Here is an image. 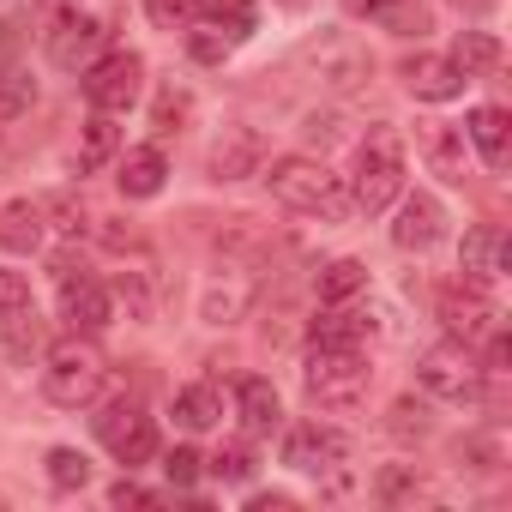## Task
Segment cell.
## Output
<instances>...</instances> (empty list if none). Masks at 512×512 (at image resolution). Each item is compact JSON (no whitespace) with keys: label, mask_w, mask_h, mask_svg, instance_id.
<instances>
[{"label":"cell","mask_w":512,"mask_h":512,"mask_svg":"<svg viewBox=\"0 0 512 512\" xmlns=\"http://www.w3.org/2000/svg\"><path fill=\"white\" fill-rule=\"evenodd\" d=\"M266 187L284 211H302V217H320V223H344V211H350V187L320 157H278L266 169Z\"/></svg>","instance_id":"1"},{"label":"cell","mask_w":512,"mask_h":512,"mask_svg":"<svg viewBox=\"0 0 512 512\" xmlns=\"http://www.w3.org/2000/svg\"><path fill=\"white\" fill-rule=\"evenodd\" d=\"M302 386H308L314 410H356L374 386V368H368L362 344H314L308 368H302Z\"/></svg>","instance_id":"2"},{"label":"cell","mask_w":512,"mask_h":512,"mask_svg":"<svg viewBox=\"0 0 512 512\" xmlns=\"http://www.w3.org/2000/svg\"><path fill=\"white\" fill-rule=\"evenodd\" d=\"M103 380H109V368H103V356H97V344H91L85 332L49 344V356H43V398H49V404L85 410V404L103 392Z\"/></svg>","instance_id":"3"},{"label":"cell","mask_w":512,"mask_h":512,"mask_svg":"<svg viewBox=\"0 0 512 512\" xmlns=\"http://www.w3.org/2000/svg\"><path fill=\"white\" fill-rule=\"evenodd\" d=\"M404 193V139L392 127H368V139L356 145V181H350V205H362L368 217L398 205Z\"/></svg>","instance_id":"4"},{"label":"cell","mask_w":512,"mask_h":512,"mask_svg":"<svg viewBox=\"0 0 512 512\" xmlns=\"http://www.w3.org/2000/svg\"><path fill=\"white\" fill-rule=\"evenodd\" d=\"M482 362L470 356V344H434V350H422L416 356V386L428 392V398H440V404H482Z\"/></svg>","instance_id":"5"},{"label":"cell","mask_w":512,"mask_h":512,"mask_svg":"<svg viewBox=\"0 0 512 512\" xmlns=\"http://www.w3.org/2000/svg\"><path fill=\"white\" fill-rule=\"evenodd\" d=\"M139 91H145V61L133 49H109L85 67V103L97 115H127L139 103Z\"/></svg>","instance_id":"6"},{"label":"cell","mask_w":512,"mask_h":512,"mask_svg":"<svg viewBox=\"0 0 512 512\" xmlns=\"http://www.w3.org/2000/svg\"><path fill=\"white\" fill-rule=\"evenodd\" d=\"M440 326H446L458 344H470V350H476V344L500 326V308H494L488 284H476V278L446 284V290H440Z\"/></svg>","instance_id":"7"},{"label":"cell","mask_w":512,"mask_h":512,"mask_svg":"<svg viewBox=\"0 0 512 512\" xmlns=\"http://www.w3.org/2000/svg\"><path fill=\"white\" fill-rule=\"evenodd\" d=\"M97 440L133 470V464H145V458H157V422L139 410V404H127V398H115L103 416H97Z\"/></svg>","instance_id":"8"},{"label":"cell","mask_w":512,"mask_h":512,"mask_svg":"<svg viewBox=\"0 0 512 512\" xmlns=\"http://www.w3.org/2000/svg\"><path fill=\"white\" fill-rule=\"evenodd\" d=\"M103 37H109V31H103L91 13H73V7H67V13H55V25L43 31V49H49V61H55L61 73H85V67L103 55Z\"/></svg>","instance_id":"9"},{"label":"cell","mask_w":512,"mask_h":512,"mask_svg":"<svg viewBox=\"0 0 512 512\" xmlns=\"http://www.w3.org/2000/svg\"><path fill=\"white\" fill-rule=\"evenodd\" d=\"M61 320H67L73 332H85V338H97V332L115 320V296H109V284L79 278L67 260H61Z\"/></svg>","instance_id":"10"},{"label":"cell","mask_w":512,"mask_h":512,"mask_svg":"<svg viewBox=\"0 0 512 512\" xmlns=\"http://www.w3.org/2000/svg\"><path fill=\"white\" fill-rule=\"evenodd\" d=\"M344 458H350V440L326 422H302V428L284 434V464L302 470V476H332Z\"/></svg>","instance_id":"11"},{"label":"cell","mask_w":512,"mask_h":512,"mask_svg":"<svg viewBox=\"0 0 512 512\" xmlns=\"http://www.w3.org/2000/svg\"><path fill=\"white\" fill-rule=\"evenodd\" d=\"M404 205H398V223H392V241L404 247V253H428L440 235H446V211H440V199L434 193H398Z\"/></svg>","instance_id":"12"},{"label":"cell","mask_w":512,"mask_h":512,"mask_svg":"<svg viewBox=\"0 0 512 512\" xmlns=\"http://www.w3.org/2000/svg\"><path fill=\"white\" fill-rule=\"evenodd\" d=\"M404 91L422 97V103H452L464 97V73L452 55H410L404 61Z\"/></svg>","instance_id":"13"},{"label":"cell","mask_w":512,"mask_h":512,"mask_svg":"<svg viewBox=\"0 0 512 512\" xmlns=\"http://www.w3.org/2000/svg\"><path fill=\"white\" fill-rule=\"evenodd\" d=\"M506 260H512V241H506L500 223H476V229L464 235V247H458V266H464V278H476V284H494V278L506 272Z\"/></svg>","instance_id":"14"},{"label":"cell","mask_w":512,"mask_h":512,"mask_svg":"<svg viewBox=\"0 0 512 512\" xmlns=\"http://www.w3.org/2000/svg\"><path fill=\"white\" fill-rule=\"evenodd\" d=\"M49 235V205L43 199H7L0 205V247L7 253H37Z\"/></svg>","instance_id":"15"},{"label":"cell","mask_w":512,"mask_h":512,"mask_svg":"<svg viewBox=\"0 0 512 512\" xmlns=\"http://www.w3.org/2000/svg\"><path fill=\"white\" fill-rule=\"evenodd\" d=\"M464 139L476 145V157H482L488 169H506V163H512V115H506L500 103H482V109H470V127H464Z\"/></svg>","instance_id":"16"},{"label":"cell","mask_w":512,"mask_h":512,"mask_svg":"<svg viewBox=\"0 0 512 512\" xmlns=\"http://www.w3.org/2000/svg\"><path fill=\"white\" fill-rule=\"evenodd\" d=\"M115 181H121V193H127V199H157V193H163V181H169V163H163V151H157V145H133V151L121 157Z\"/></svg>","instance_id":"17"},{"label":"cell","mask_w":512,"mask_h":512,"mask_svg":"<svg viewBox=\"0 0 512 512\" xmlns=\"http://www.w3.org/2000/svg\"><path fill=\"white\" fill-rule=\"evenodd\" d=\"M235 416H241V428H247V434H272V428L284 422L278 386H272V380H260V374L241 380V386H235Z\"/></svg>","instance_id":"18"},{"label":"cell","mask_w":512,"mask_h":512,"mask_svg":"<svg viewBox=\"0 0 512 512\" xmlns=\"http://www.w3.org/2000/svg\"><path fill=\"white\" fill-rule=\"evenodd\" d=\"M422 157L440 181H464V133L446 127V121H428L422 127Z\"/></svg>","instance_id":"19"},{"label":"cell","mask_w":512,"mask_h":512,"mask_svg":"<svg viewBox=\"0 0 512 512\" xmlns=\"http://www.w3.org/2000/svg\"><path fill=\"white\" fill-rule=\"evenodd\" d=\"M175 422H181L187 434H199V428H217V422H223V392H217L211 380H199V386H181V392H175Z\"/></svg>","instance_id":"20"},{"label":"cell","mask_w":512,"mask_h":512,"mask_svg":"<svg viewBox=\"0 0 512 512\" xmlns=\"http://www.w3.org/2000/svg\"><path fill=\"white\" fill-rule=\"evenodd\" d=\"M368 332H374V320L356 314L350 302H332V308L314 320V344H362Z\"/></svg>","instance_id":"21"},{"label":"cell","mask_w":512,"mask_h":512,"mask_svg":"<svg viewBox=\"0 0 512 512\" xmlns=\"http://www.w3.org/2000/svg\"><path fill=\"white\" fill-rule=\"evenodd\" d=\"M260 169V139L253 133H229L217 151H211V175L217 181H241V175H253Z\"/></svg>","instance_id":"22"},{"label":"cell","mask_w":512,"mask_h":512,"mask_svg":"<svg viewBox=\"0 0 512 512\" xmlns=\"http://www.w3.org/2000/svg\"><path fill=\"white\" fill-rule=\"evenodd\" d=\"M368 290V266L362 260H332L326 272H320V302L332 308V302H356Z\"/></svg>","instance_id":"23"},{"label":"cell","mask_w":512,"mask_h":512,"mask_svg":"<svg viewBox=\"0 0 512 512\" xmlns=\"http://www.w3.org/2000/svg\"><path fill=\"white\" fill-rule=\"evenodd\" d=\"M452 61H458V73H464V79H470V73H494V67H500V43H494L488 31H458Z\"/></svg>","instance_id":"24"},{"label":"cell","mask_w":512,"mask_h":512,"mask_svg":"<svg viewBox=\"0 0 512 512\" xmlns=\"http://www.w3.org/2000/svg\"><path fill=\"white\" fill-rule=\"evenodd\" d=\"M187 49H193V61H199V67H217V61H229L235 37H229L217 19H193V25H187Z\"/></svg>","instance_id":"25"},{"label":"cell","mask_w":512,"mask_h":512,"mask_svg":"<svg viewBox=\"0 0 512 512\" xmlns=\"http://www.w3.org/2000/svg\"><path fill=\"white\" fill-rule=\"evenodd\" d=\"M115 115H91L85 121V151H79V169H97V163H109L115 157Z\"/></svg>","instance_id":"26"},{"label":"cell","mask_w":512,"mask_h":512,"mask_svg":"<svg viewBox=\"0 0 512 512\" xmlns=\"http://www.w3.org/2000/svg\"><path fill=\"white\" fill-rule=\"evenodd\" d=\"M49 482H55L61 494L85 488V482H91V458H85V452H73V446H55V452H49Z\"/></svg>","instance_id":"27"},{"label":"cell","mask_w":512,"mask_h":512,"mask_svg":"<svg viewBox=\"0 0 512 512\" xmlns=\"http://www.w3.org/2000/svg\"><path fill=\"white\" fill-rule=\"evenodd\" d=\"M145 13L157 31H187L193 19H205V0H145Z\"/></svg>","instance_id":"28"},{"label":"cell","mask_w":512,"mask_h":512,"mask_svg":"<svg viewBox=\"0 0 512 512\" xmlns=\"http://www.w3.org/2000/svg\"><path fill=\"white\" fill-rule=\"evenodd\" d=\"M31 103H37L31 79H0V127H7V121H19Z\"/></svg>","instance_id":"29"},{"label":"cell","mask_w":512,"mask_h":512,"mask_svg":"<svg viewBox=\"0 0 512 512\" xmlns=\"http://www.w3.org/2000/svg\"><path fill=\"white\" fill-rule=\"evenodd\" d=\"M211 476H223V482H253V452H247V446H223V452L211 458Z\"/></svg>","instance_id":"30"},{"label":"cell","mask_w":512,"mask_h":512,"mask_svg":"<svg viewBox=\"0 0 512 512\" xmlns=\"http://www.w3.org/2000/svg\"><path fill=\"white\" fill-rule=\"evenodd\" d=\"M199 470H205V458H199L193 446H175V452L163 458V476H169L175 488H193V482H199Z\"/></svg>","instance_id":"31"},{"label":"cell","mask_w":512,"mask_h":512,"mask_svg":"<svg viewBox=\"0 0 512 512\" xmlns=\"http://www.w3.org/2000/svg\"><path fill=\"white\" fill-rule=\"evenodd\" d=\"M25 308H31L25 272H7V266H0V320H7V314H25Z\"/></svg>","instance_id":"32"},{"label":"cell","mask_w":512,"mask_h":512,"mask_svg":"<svg viewBox=\"0 0 512 512\" xmlns=\"http://www.w3.org/2000/svg\"><path fill=\"white\" fill-rule=\"evenodd\" d=\"M392 434H398V440H422V434H428V404L404 398V404L392 410Z\"/></svg>","instance_id":"33"},{"label":"cell","mask_w":512,"mask_h":512,"mask_svg":"<svg viewBox=\"0 0 512 512\" xmlns=\"http://www.w3.org/2000/svg\"><path fill=\"white\" fill-rule=\"evenodd\" d=\"M211 19H217L235 43H241V37H253V7H247V0H217V13H211Z\"/></svg>","instance_id":"34"},{"label":"cell","mask_w":512,"mask_h":512,"mask_svg":"<svg viewBox=\"0 0 512 512\" xmlns=\"http://www.w3.org/2000/svg\"><path fill=\"white\" fill-rule=\"evenodd\" d=\"M151 121H157V133H175V127L187 121V91H163V97H157V115H151Z\"/></svg>","instance_id":"35"},{"label":"cell","mask_w":512,"mask_h":512,"mask_svg":"<svg viewBox=\"0 0 512 512\" xmlns=\"http://www.w3.org/2000/svg\"><path fill=\"white\" fill-rule=\"evenodd\" d=\"M157 500H163V494H151V488H139V482H127V476L109 488V506H157Z\"/></svg>","instance_id":"36"},{"label":"cell","mask_w":512,"mask_h":512,"mask_svg":"<svg viewBox=\"0 0 512 512\" xmlns=\"http://www.w3.org/2000/svg\"><path fill=\"white\" fill-rule=\"evenodd\" d=\"M350 7H356V13H368V19H386V13H398V7H404V0H350Z\"/></svg>","instance_id":"37"},{"label":"cell","mask_w":512,"mask_h":512,"mask_svg":"<svg viewBox=\"0 0 512 512\" xmlns=\"http://www.w3.org/2000/svg\"><path fill=\"white\" fill-rule=\"evenodd\" d=\"M284 506H290L284 494H253V512H284Z\"/></svg>","instance_id":"38"}]
</instances>
